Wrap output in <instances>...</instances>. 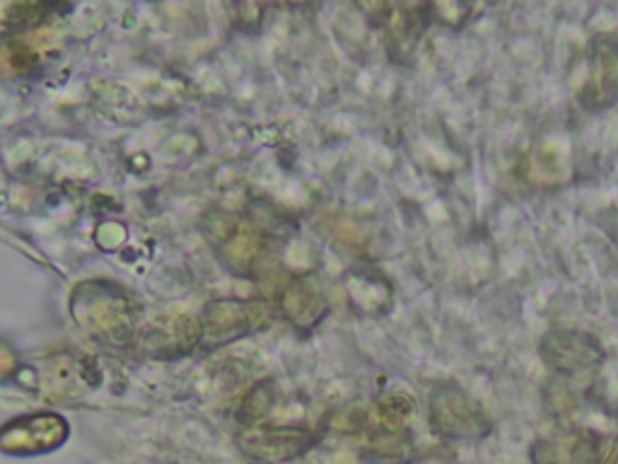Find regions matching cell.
Here are the masks:
<instances>
[{
  "instance_id": "obj_1",
  "label": "cell",
  "mask_w": 618,
  "mask_h": 464,
  "mask_svg": "<svg viewBox=\"0 0 618 464\" xmlns=\"http://www.w3.org/2000/svg\"><path fill=\"white\" fill-rule=\"evenodd\" d=\"M430 421L438 434L454 440H479L491 430V421L483 414L479 402H474L457 387H440L432 394Z\"/></svg>"
},
{
  "instance_id": "obj_2",
  "label": "cell",
  "mask_w": 618,
  "mask_h": 464,
  "mask_svg": "<svg viewBox=\"0 0 618 464\" xmlns=\"http://www.w3.org/2000/svg\"><path fill=\"white\" fill-rule=\"evenodd\" d=\"M580 104L590 112L609 110L618 100V39L600 35L588 51V78L580 88Z\"/></svg>"
},
{
  "instance_id": "obj_3",
  "label": "cell",
  "mask_w": 618,
  "mask_h": 464,
  "mask_svg": "<svg viewBox=\"0 0 618 464\" xmlns=\"http://www.w3.org/2000/svg\"><path fill=\"white\" fill-rule=\"evenodd\" d=\"M539 353L548 368L566 375L588 371L604 359L600 339L578 329H551L541 339Z\"/></svg>"
},
{
  "instance_id": "obj_4",
  "label": "cell",
  "mask_w": 618,
  "mask_h": 464,
  "mask_svg": "<svg viewBox=\"0 0 618 464\" xmlns=\"http://www.w3.org/2000/svg\"><path fill=\"white\" fill-rule=\"evenodd\" d=\"M63 438V424L56 418H39L27 426H15L13 430H3L0 446L13 452H35L51 448L53 442Z\"/></svg>"
},
{
  "instance_id": "obj_5",
  "label": "cell",
  "mask_w": 618,
  "mask_h": 464,
  "mask_svg": "<svg viewBox=\"0 0 618 464\" xmlns=\"http://www.w3.org/2000/svg\"><path fill=\"white\" fill-rule=\"evenodd\" d=\"M602 464H618V440L611 446V450L606 452V457L602 460Z\"/></svg>"
}]
</instances>
